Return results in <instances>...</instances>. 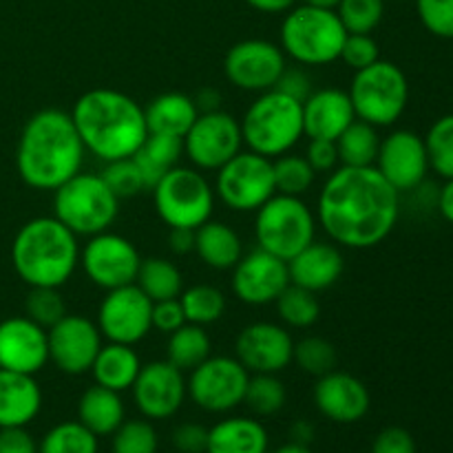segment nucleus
<instances>
[{
	"mask_svg": "<svg viewBox=\"0 0 453 453\" xmlns=\"http://www.w3.org/2000/svg\"><path fill=\"white\" fill-rule=\"evenodd\" d=\"M286 385L277 379V374H252L248 380L246 403L255 416H274L286 405Z\"/></svg>",
	"mask_w": 453,
	"mask_h": 453,
	"instance_id": "obj_40",
	"label": "nucleus"
},
{
	"mask_svg": "<svg viewBox=\"0 0 453 453\" xmlns=\"http://www.w3.org/2000/svg\"><path fill=\"white\" fill-rule=\"evenodd\" d=\"M317 217L301 197L274 193L255 217V239L261 250L290 261L314 242Z\"/></svg>",
	"mask_w": 453,
	"mask_h": 453,
	"instance_id": "obj_9",
	"label": "nucleus"
},
{
	"mask_svg": "<svg viewBox=\"0 0 453 453\" xmlns=\"http://www.w3.org/2000/svg\"><path fill=\"white\" fill-rule=\"evenodd\" d=\"M100 175L102 180L106 181V186L113 190V195L119 199V202H122V199L135 197L137 193L146 190L144 177H142L140 168H137L135 159L133 157L106 162L104 171H102Z\"/></svg>",
	"mask_w": 453,
	"mask_h": 453,
	"instance_id": "obj_46",
	"label": "nucleus"
},
{
	"mask_svg": "<svg viewBox=\"0 0 453 453\" xmlns=\"http://www.w3.org/2000/svg\"><path fill=\"white\" fill-rule=\"evenodd\" d=\"M146 127L149 133H162V135L181 137L184 140L186 133L199 118V111L195 106V100L186 93H162L155 100L149 102L144 109Z\"/></svg>",
	"mask_w": 453,
	"mask_h": 453,
	"instance_id": "obj_29",
	"label": "nucleus"
},
{
	"mask_svg": "<svg viewBox=\"0 0 453 453\" xmlns=\"http://www.w3.org/2000/svg\"><path fill=\"white\" fill-rule=\"evenodd\" d=\"M215 173V197L234 212H257L277 193L273 159L252 150H242Z\"/></svg>",
	"mask_w": 453,
	"mask_h": 453,
	"instance_id": "obj_11",
	"label": "nucleus"
},
{
	"mask_svg": "<svg viewBox=\"0 0 453 453\" xmlns=\"http://www.w3.org/2000/svg\"><path fill=\"white\" fill-rule=\"evenodd\" d=\"M274 88L286 93V96L295 97V100L303 102L308 100V96L312 93V80H310V75L305 73L303 69H299V66H296V69H288L286 66V71L281 73V78H279L277 87Z\"/></svg>",
	"mask_w": 453,
	"mask_h": 453,
	"instance_id": "obj_53",
	"label": "nucleus"
},
{
	"mask_svg": "<svg viewBox=\"0 0 453 453\" xmlns=\"http://www.w3.org/2000/svg\"><path fill=\"white\" fill-rule=\"evenodd\" d=\"M195 252L208 268L233 270L243 257V242L224 221L208 219L195 230Z\"/></svg>",
	"mask_w": 453,
	"mask_h": 453,
	"instance_id": "obj_28",
	"label": "nucleus"
},
{
	"mask_svg": "<svg viewBox=\"0 0 453 453\" xmlns=\"http://www.w3.org/2000/svg\"><path fill=\"white\" fill-rule=\"evenodd\" d=\"M239 124L248 150L274 159L290 153L303 137V109L299 100L270 88L248 106Z\"/></svg>",
	"mask_w": 453,
	"mask_h": 453,
	"instance_id": "obj_5",
	"label": "nucleus"
},
{
	"mask_svg": "<svg viewBox=\"0 0 453 453\" xmlns=\"http://www.w3.org/2000/svg\"><path fill=\"white\" fill-rule=\"evenodd\" d=\"M292 357L295 339L277 323H250L234 339V358L250 374H279L290 365Z\"/></svg>",
	"mask_w": 453,
	"mask_h": 453,
	"instance_id": "obj_18",
	"label": "nucleus"
},
{
	"mask_svg": "<svg viewBox=\"0 0 453 453\" xmlns=\"http://www.w3.org/2000/svg\"><path fill=\"white\" fill-rule=\"evenodd\" d=\"M80 261L88 281L106 292L135 283L142 265L137 248L127 237L109 230L88 237V243L80 252Z\"/></svg>",
	"mask_w": 453,
	"mask_h": 453,
	"instance_id": "obj_14",
	"label": "nucleus"
},
{
	"mask_svg": "<svg viewBox=\"0 0 453 453\" xmlns=\"http://www.w3.org/2000/svg\"><path fill=\"white\" fill-rule=\"evenodd\" d=\"M305 159L314 173H332L339 166V150L336 144L330 140H310L308 149H305Z\"/></svg>",
	"mask_w": 453,
	"mask_h": 453,
	"instance_id": "obj_52",
	"label": "nucleus"
},
{
	"mask_svg": "<svg viewBox=\"0 0 453 453\" xmlns=\"http://www.w3.org/2000/svg\"><path fill=\"white\" fill-rule=\"evenodd\" d=\"M292 361H296V365L305 374L321 379V376L336 370L339 354H336V348L327 339H321V336H305L299 343H295V357H292Z\"/></svg>",
	"mask_w": 453,
	"mask_h": 453,
	"instance_id": "obj_41",
	"label": "nucleus"
},
{
	"mask_svg": "<svg viewBox=\"0 0 453 453\" xmlns=\"http://www.w3.org/2000/svg\"><path fill=\"white\" fill-rule=\"evenodd\" d=\"M334 12L348 34H372L385 16V0H341Z\"/></svg>",
	"mask_w": 453,
	"mask_h": 453,
	"instance_id": "obj_43",
	"label": "nucleus"
},
{
	"mask_svg": "<svg viewBox=\"0 0 453 453\" xmlns=\"http://www.w3.org/2000/svg\"><path fill=\"white\" fill-rule=\"evenodd\" d=\"M274 453H312V451H310L308 445H299V442H288V445H283L281 449H277Z\"/></svg>",
	"mask_w": 453,
	"mask_h": 453,
	"instance_id": "obj_60",
	"label": "nucleus"
},
{
	"mask_svg": "<svg viewBox=\"0 0 453 453\" xmlns=\"http://www.w3.org/2000/svg\"><path fill=\"white\" fill-rule=\"evenodd\" d=\"M49 361L69 376L91 372L93 361L102 348V332L97 323L80 314H66L47 330Z\"/></svg>",
	"mask_w": 453,
	"mask_h": 453,
	"instance_id": "obj_17",
	"label": "nucleus"
},
{
	"mask_svg": "<svg viewBox=\"0 0 453 453\" xmlns=\"http://www.w3.org/2000/svg\"><path fill=\"white\" fill-rule=\"evenodd\" d=\"M273 171L277 193L292 195V197H303L314 186V180H317V173H314V168L310 166L303 155H279L273 162Z\"/></svg>",
	"mask_w": 453,
	"mask_h": 453,
	"instance_id": "obj_39",
	"label": "nucleus"
},
{
	"mask_svg": "<svg viewBox=\"0 0 453 453\" xmlns=\"http://www.w3.org/2000/svg\"><path fill=\"white\" fill-rule=\"evenodd\" d=\"M12 264L29 288H62L80 264L78 237L56 217H35L13 237Z\"/></svg>",
	"mask_w": 453,
	"mask_h": 453,
	"instance_id": "obj_4",
	"label": "nucleus"
},
{
	"mask_svg": "<svg viewBox=\"0 0 453 453\" xmlns=\"http://www.w3.org/2000/svg\"><path fill=\"white\" fill-rule=\"evenodd\" d=\"M84 153L71 113L42 109L22 127L16 150L18 175L35 190H56L82 171Z\"/></svg>",
	"mask_w": 453,
	"mask_h": 453,
	"instance_id": "obj_2",
	"label": "nucleus"
},
{
	"mask_svg": "<svg viewBox=\"0 0 453 453\" xmlns=\"http://www.w3.org/2000/svg\"><path fill=\"white\" fill-rule=\"evenodd\" d=\"M438 211L449 224H453V177L445 180V186L438 193Z\"/></svg>",
	"mask_w": 453,
	"mask_h": 453,
	"instance_id": "obj_58",
	"label": "nucleus"
},
{
	"mask_svg": "<svg viewBox=\"0 0 453 453\" xmlns=\"http://www.w3.org/2000/svg\"><path fill=\"white\" fill-rule=\"evenodd\" d=\"M66 303L60 295V288H31L25 299V317L49 330L60 319L66 317Z\"/></svg>",
	"mask_w": 453,
	"mask_h": 453,
	"instance_id": "obj_44",
	"label": "nucleus"
},
{
	"mask_svg": "<svg viewBox=\"0 0 453 453\" xmlns=\"http://www.w3.org/2000/svg\"><path fill=\"white\" fill-rule=\"evenodd\" d=\"M314 403L326 418L341 425H352L365 418L372 398L365 383L348 372H330L314 385Z\"/></svg>",
	"mask_w": 453,
	"mask_h": 453,
	"instance_id": "obj_23",
	"label": "nucleus"
},
{
	"mask_svg": "<svg viewBox=\"0 0 453 453\" xmlns=\"http://www.w3.org/2000/svg\"><path fill=\"white\" fill-rule=\"evenodd\" d=\"M131 389L133 401L146 420H166L175 416L188 394L184 372L168 361L142 365Z\"/></svg>",
	"mask_w": 453,
	"mask_h": 453,
	"instance_id": "obj_19",
	"label": "nucleus"
},
{
	"mask_svg": "<svg viewBox=\"0 0 453 453\" xmlns=\"http://www.w3.org/2000/svg\"><path fill=\"white\" fill-rule=\"evenodd\" d=\"M336 150H339L341 166L365 168L374 166L376 155L380 149V137L376 127L354 119L339 137H336Z\"/></svg>",
	"mask_w": 453,
	"mask_h": 453,
	"instance_id": "obj_34",
	"label": "nucleus"
},
{
	"mask_svg": "<svg viewBox=\"0 0 453 453\" xmlns=\"http://www.w3.org/2000/svg\"><path fill=\"white\" fill-rule=\"evenodd\" d=\"M357 119L372 127H392L403 118L410 102V82L401 66L389 60H376L374 65L354 73L348 91Z\"/></svg>",
	"mask_w": 453,
	"mask_h": 453,
	"instance_id": "obj_8",
	"label": "nucleus"
},
{
	"mask_svg": "<svg viewBox=\"0 0 453 453\" xmlns=\"http://www.w3.org/2000/svg\"><path fill=\"white\" fill-rule=\"evenodd\" d=\"M341 0H303V4H312V7H321V9H336Z\"/></svg>",
	"mask_w": 453,
	"mask_h": 453,
	"instance_id": "obj_61",
	"label": "nucleus"
},
{
	"mask_svg": "<svg viewBox=\"0 0 453 453\" xmlns=\"http://www.w3.org/2000/svg\"><path fill=\"white\" fill-rule=\"evenodd\" d=\"M140 370L142 361L135 349H133V345L122 343L102 345L91 365V374L96 383L119 394L133 388Z\"/></svg>",
	"mask_w": 453,
	"mask_h": 453,
	"instance_id": "obj_30",
	"label": "nucleus"
},
{
	"mask_svg": "<svg viewBox=\"0 0 453 453\" xmlns=\"http://www.w3.org/2000/svg\"><path fill=\"white\" fill-rule=\"evenodd\" d=\"M274 303H277L279 319L286 326L299 327V330L314 326L319 317H321V305H319L317 292H310L305 288L295 286V283H290Z\"/></svg>",
	"mask_w": 453,
	"mask_h": 453,
	"instance_id": "obj_37",
	"label": "nucleus"
},
{
	"mask_svg": "<svg viewBox=\"0 0 453 453\" xmlns=\"http://www.w3.org/2000/svg\"><path fill=\"white\" fill-rule=\"evenodd\" d=\"M303 109V135L310 140H330L336 137L357 119L348 91L341 88H319L301 102Z\"/></svg>",
	"mask_w": 453,
	"mask_h": 453,
	"instance_id": "obj_24",
	"label": "nucleus"
},
{
	"mask_svg": "<svg viewBox=\"0 0 453 453\" xmlns=\"http://www.w3.org/2000/svg\"><path fill=\"white\" fill-rule=\"evenodd\" d=\"M173 445L180 453H206L208 429L199 423H181L173 432Z\"/></svg>",
	"mask_w": 453,
	"mask_h": 453,
	"instance_id": "obj_50",
	"label": "nucleus"
},
{
	"mask_svg": "<svg viewBox=\"0 0 453 453\" xmlns=\"http://www.w3.org/2000/svg\"><path fill=\"white\" fill-rule=\"evenodd\" d=\"M168 248L173 250V255H188V252H195V230L171 228V233H168Z\"/></svg>",
	"mask_w": 453,
	"mask_h": 453,
	"instance_id": "obj_55",
	"label": "nucleus"
},
{
	"mask_svg": "<svg viewBox=\"0 0 453 453\" xmlns=\"http://www.w3.org/2000/svg\"><path fill=\"white\" fill-rule=\"evenodd\" d=\"M181 310H184L186 323L195 326H212L226 314V296L219 288L208 286V283H197L188 290H181L180 295Z\"/></svg>",
	"mask_w": 453,
	"mask_h": 453,
	"instance_id": "obj_36",
	"label": "nucleus"
},
{
	"mask_svg": "<svg viewBox=\"0 0 453 453\" xmlns=\"http://www.w3.org/2000/svg\"><path fill=\"white\" fill-rule=\"evenodd\" d=\"M78 420L91 434L113 436L115 429L124 423V403L119 392L102 385H91L78 401Z\"/></svg>",
	"mask_w": 453,
	"mask_h": 453,
	"instance_id": "obj_31",
	"label": "nucleus"
},
{
	"mask_svg": "<svg viewBox=\"0 0 453 453\" xmlns=\"http://www.w3.org/2000/svg\"><path fill=\"white\" fill-rule=\"evenodd\" d=\"M38 453H97V436L80 420H66L44 434Z\"/></svg>",
	"mask_w": 453,
	"mask_h": 453,
	"instance_id": "obj_38",
	"label": "nucleus"
},
{
	"mask_svg": "<svg viewBox=\"0 0 453 453\" xmlns=\"http://www.w3.org/2000/svg\"><path fill=\"white\" fill-rule=\"evenodd\" d=\"M193 100H195V106H197L199 113H211V111H219L221 96L217 88L208 87V88H202V91H199Z\"/></svg>",
	"mask_w": 453,
	"mask_h": 453,
	"instance_id": "obj_56",
	"label": "nucleus"
},
{
	"mask_svg": "<svg viewBox=\"0 0 453 453\" xmlns=\"http://www.w3.org/2000/svg\"><path fill=\"white\" fill-rule=\"evenodd\" d=\"M181 155H184V140L181 137L149 133L144 144L133 155L142 177H144L146 190H153L155 184L180 164Z\"/></svg>",
	"mask_w": 453,
	"mask_h": 453,
	"instance_id": "obj_32",
	"label": "nucleus"
},
{
	"mask_svg": "<svg viewBox=\"0 0 453 453\" xmlns=\"http://www.w3.org/2000/svg\"><path fill=\"white\" fill-rule=\"evenodd\" d=\"M0 453H38V442L25 427H0Z\"/></svg>",
	"mask_w": 453,
	"mask_h": 453,
	"instance_id": "obj_54",
	"label": "nucleus"
},
{
	"mask_svg": "<svg viewBox=\"0 0 453 453\" xmlns=\"http://www.w3.org/2000/svg\"><path fill=\"white\" fill-rule=\"evenodd\" d=\"M314 438V427L305 420H299L296 425H292V442H299V445H310V441Z\"/></svg>",
	"mask_w": 453,
	"mask_h": 453,
	"instance_id": "obj_59",
	"label": "nucleus"
},
{
	"mask_svg": "<svg viewBox=\"0 0 453 453\" xmlns=\"http://www.w3.org/2000/svg\"><path fill=\"white\" fill-rule=\"evenodd\" d=\"M372 453H416V441L407 429L388 427L374 438Z\"/></svg>",
	"mask_w": 453,
	"mask_h": 453,
	"instance_id": "obj_51",
	"label": "nucleus"
},
{
	"mask_svg": "<svg viewBox=\"0 0 453 453\" xmlns=\"http://www.w3.org/2000/svg\"><path fill=\"white\" fill-rule=\"evenodd\" d=\"M159 438L149 420H124L113 432L111 453H157Z\"/></svg>",
	"mask_w": 453,
	"mask_h": 453,
	"instance_id": "obj_45",
	"label": "nucleus"
},
{
	"mask_svg": "<svg viewBox=\"0 0 453 453\" xmlns=\"http://www.w3.org/2000/svg\"><path fill=\"white\" fill-rule=\"evenodd\" d=\"M42 410V389L31 374L0 370V427H27Z\"/></svg>",
	"mask_w": 453,
	"mask_h": 453,
	"instance_id": "obj_26",
	"label": "nucleus"
},
{
	"mask_svg": "<svg viewBox=\"0 0 453 453\" xmlns=\"http://www.w3.org/2000/svg\"><path fill=\"white\" fill-rule=\"evenodd\" d=\"M339 60H343L354 71L365 69L380 60L379 42L372 38V34H348L343 47H341Z\"/></svg>",
	"mask_w": 453,
	"mask_h": 453,
	"instance_id": "obj_48",
	"label": "nucleus"
},
{
	"mask_svg": "<svg viewBox=\"0 0 453 453\" xmlns=\"http://www.w3.org/2000/svg\"><path fill=\"white\" fill-rule=\"evenodd\" d=\"M135 286L155 303V301L177 299L184 290V279L173 261L164 257H149L142 259Z\"/></svg>",
	"mask_w": 453,
	"mask_h": 453,
	"instance_id": "obj_35",
	"label": "nucleus"
},
{
	"mask_svg": "<svg viewBox=\"0 0 453 453\" xmlns=\"http://www.w3.org/2000/svg\"><path fill=\"white\" fill-rule=\"evenodd\" d=\"M242 124L224 111L199 113L184 135V155L197 171H219L226 162L242 153Z\"/></svg>",
	"mask_w": 453,
	"mask_h": 453,
	"instance_id": "obj_13",
	"label": "nucleus"
},
{
	"mask_svg": "<svg viewBox=\"0 0 453 453\" xmlns=\"http://www.w3.org/2000/svg\"><path fill=\"white\" fill-rule=\"evenodd\" d=\"M153 301L135 286L115 288L106 292L97 308V327L109 343L137 345L153 330Z\"/></svg>",
	"mask_w": 453,
	"mask_h": 453,
	"instance_id": "obj_15",
	"label": "nucleus"
},
{
	"mask_svg": "<svg viewBox=\"0 0 453 453\" xmlns=\"http://www.w3.org/2000/svg\"><path fill=\"white\" fill-rule=\"evenodd\" d=\"M212 354V343L208 332L195 323H184L180 330L168 334L166 343V361L173 363L177 370L193 372L202 365Z\"/></svg>",
	"mask_w": 453,
	"mask_h": 453,
	"instance_id": "obj_33",
	"label": "nucleus"
},
{
	"mask_svg": "<svg viewBox=\"0 0 453 453\" xmlns=\"http://www.w3.org/2000/svg\"><path fill=\"white\" fill-rule=\"evenodd\" d=\"M153 202L168 228L197 230L215 211V188L197 168L175 166L155 184Z\"/></svg>",
	"mask_w": 453,
	"mask_h": 453,
	"instance_id": "obj_10",
	"label": "nucleus"
},
{
	"mask_svg": "<svg viewBox=\"0 0 453 453\" xmlns=\"http://www.w3.org/2000/svg\"><path fill=\"white\" fill-rule=\"evenodd\" d=\"M246 3L261 13H283L290 12L296 0H246Z\"/></svg>",
	"mask_w": 453,
	"mask_h": 453,
	"instance_id": "obj_57",
	"label": "nucleus"
},
{
	"mask_svg": "<svg viewBox=\"0 0 453 453\" xmlns=\"http://www.w3.org/2000/svg\"><path fill=\"white\" fill-rule=\"evenodd\" d=\"M416 9L429 34L453 40V0H416Z\"/></svg>",
	"mask_w": 453,
	"mask_h": 453,
	"instance_id": "obj_47",
	"label": "nucleus"
},
{
	"mask_svg": "<svg viewBox=\"0 0 453 453\" xmlns=\"http://www.w3.org/2000/svg\"><path fill=\"white\" fill-rule=\"evenodd\" d=\"M345 259L336 243L312 242L288 261L290 283L310 292H323L343 277Z\"/></svg>",
	"mask_w": 453,
	"mask_h": 453,
	"instance_id": "obj_25",
	"label": "nucleus"
},
{
	"mask_svg": "<svg viewBox=\"0 0 453 453\" xmlns=\"http://www.w3.org/2000/svg\"><path fill=\"white\" fill-rule=\"evenodd\" d=\"M343 22L334 9L299 4L286 12L281 25V49L305 66H323L339 60L345 42Z\"/></svg>",
	"mask_w": 453,
	"mask_h": 453,
	"instance_id": "obj_6",
	"label": "nucleus"
},
{
	"mask_svg": "<svg viewBox=\"0 0 453 453\" xmlns=\"http://www.w3.org/2000/svg\"><path fill=\"white\" fill-rule=\"evenodd\" d=\"M374 166L398 193L418 188L429 173L425 137L414 131H407V128L392 131L380 140Z\"/></svg>",
	"mask_w": 453,
	"mask_h": 453,
	"instance_id": "obj_20",
	"label": "nucleus"
},
{
	"mask_svg": "<svg viewBox=\"0 0 453 453\" xmlns=\"http://www.w3.org/2000/svg\"><path fill=\"white\" fill-rule=\"evenodd\" d=\"M288 286H290L288 261L261 248L243 255L233 268V292L242 303H274Z\"/></svg>",
	"mask_w": 453,
	"mask_h": 453,
	"instance_id": "obj_21",
	"label": "nucleus"
},
{
	"mask_svg": "<svg viewBox=\"0 0 453 453\" xmlns=\"http://www.w3.org/2000/svg\"><path fill=\"white\" fill-rule=\"evenodd\" d=\"M401 217V193L376 166H341L319 193L317 221L336 246L367 250L392 234Z\"/></svg>",
	"mask_w": 453,
	"mask_h": 453,
	"instance_id": "obj_1",
	"label": "nucleus"
},
{
	"mask_svg": "<svg viewBox=\"0 0 453 453\" xmlns=\"http://www.w3.org/2000/svg\"><path fill=\"white\" fill-rule=\"evenodd\" d=\"M250 372L234 357H208L190 372L186 383L195 405L211 414L237 410L246 398Z\"/></svg>",
	"mask_w": 453,
	"mask_h": 453,
	"instance_id": "obj_12",
	"label": "nucleus"
},
{
	"mask_svg": "<svg viewBox=\"0 0 453 453\" xmlns=\"http://www.w3.org/2000/svg\"><path fill=\"white\" fill-rule=\"evenodd\" d=\"M49 363L47 330L27 317L0 323V370L38 374Z\"/></svg>",
	"mask_w": 453,
	"mask_h": 453,
	"instance_id": "obj_22",
	"label": "nucleus"
},
{
	"mask_svg": "<svg viewBox=\"0 0 453 453\" xmlns=\"http://www.w3.org/2000/svg\"><path fill=\"white\" fill-rule=\"evenodd\" d=\"M268 432L255 418L233 416L208 429L206 453H265Z\"/></svg>",
	"mask_w": 453,
	"mask_h": 453,
	"instance_id": "obj_27",
	"label": "nucleus"
},
{
	"mask_svg": "<svg viewBox=\"0 0 453 453\" xmlns=\"http://www.w3.org/2000/svg\"><path fill=\"white\" fill-rule=\"evenodd\" d=\"M53 212L75 237H93L106 233L118 219L119 199L102 175L80 171L53 190Z\"/></svg>",
	"mask_w": 453,
	"mask_h": 453,
	"instance_id": "obj_7",
	"label": "nucleus"
},
{
	"mask_svg": "<svg viewBox=\"0 0 453 453\" xmlns=\"http://www.w3.org/2000/svg\"><path fill=\"white\" fill-rule=\"evenodd\" d=\"M429 168L445 180L453 177V113L442 115L429 127L425 135Z\"/></svg>",
	"mask_w": 453,
	"mask_h": 453,
	"instance_id": "obj_42",
	"label": "nucleus"
},
{
	"mask_svg": "<svg viewBox=\"0 0 453 453\" xmlns=\"http://www.w3.org/2000/svg\"><path fill=\"white\" fill-rule=\"evenodd\" d=\"M71 118L84 150L104 164L133 157L149 135L144 109L115 88H91L82 93L75 100Z\"/></svg>",
	"mask_w": 453,
	"mask_h": 453,
	"instance_id": "obj_3",
	"label": "nucleus"
},
{
	"mask_svg": "<svg viewBox=\"0 0 453 453\" xmlns=\"http://www.w3.org/2000/svg\"><path fill=\"white\" fill-rule=\"evenodd\" d=\"M286 71V53L270 40L250 38L233 44L226 53L224 73L242 91L264 93L277 87Z\"/></svg>",
	"mask_w": 453,
	"mask_h": 453,
	"instance_id": "obj_16",
	"label": "nucleus"
},
{
	"mask_svg": "<svg viewBox=\"0 0 453 453\" xmlns=\"http://www.w3.org/2000/svg\"><path fill=\"white\" fill-rule=\"evenodd\" d=\"M150 321H153L155 330L162 332V334H173L175 330H180V327L186 323L184 310H181V303H180V296H177V299L155 301Z\"/></svg>",
	"mask_w": 453,
	"mask_h": 453,
	"instance_id": "obj_49",
	"label": "nucleus"
}]
</instances>
